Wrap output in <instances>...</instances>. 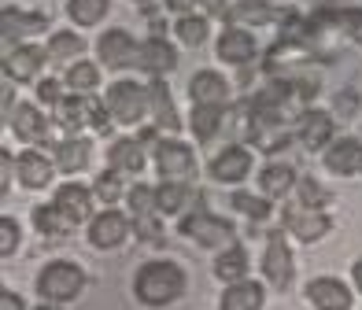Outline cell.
I'll return each instance as SVG.
<instances>
[{
  "label": "cell",
  "instance_id": "cell-11",
  "mask_svg": "<svg viewBox=\"0 0 362 310\" xmlns=\"http://www.w3.org/2000/svg\"><path fill=\"white\" fill-rule=\"evenodd\" d=\"M215 52H218L222 63H229V67H244V63H252L259 56V41H255L252 30H244V26H226L218 34Z\"/></svg>",
  "mask_w": 362,
  "mask_h": 310
},
{
  "label": "cell",
  "instance_id": "cell-25",
  "mask_svg": "<svg viewBox=\"0 0 362 310\" xmlns=\"http://www.w3.org/2000/svg\"><path fill=\"white\" fill-rule=\"evenodd\" d=\"M19 181L26 189H45L48 181H52V170H56V159H48L41 152H23L19 155Z\"/></svg>",
  "mask_w": 362,
  "mask_h": 310
},
{
  "label": "cell",
  "instance_id": "cell-12",
  "mask_svg": "<svg viewBox=\"0 0 362 310\" xmlns=\"http://www.w3.org/2000/svg\"><path fill=\"white\" fill-rule=\"evenodd\" d=\"M262 273H267V281L285 292L292 285V251H288V240L285 233H270L267 237V255H262Z\"/></svg>",
  "mask_w": 362,
  "mask_h": 310
},
{
  "label": "cell",
  "instance_id": "cell-4",
  "mask_svg": "<svg viewBox=\"0 0 362 310\" xmlns=\"http://www.w3.org/2000/svg\"><path fill=\"white\" fill-rule=\"evenodd\" d=\"M156 170L167 177V181H192L196 177V155L185 141L167 137V141H156Z\"/></svg>",
  "mask_w": 362,
  "mask_h": 310
},
{
  "label": "cell",
  "instance_id": "cell-8",
  "mask_svg": "<svg viewBox=\"0 0 362 310\" xmlns=\"http://www.w3.org/2000/svg\"><path fill=\"white\" fill-rule=\"evenodd\" d=\"M207 174H211V181H218V185H237L252 174V152L244 148V144H229V148H222L207 162Z\"/></svg>",
  "mask_w": 362,
  "mask_h": 310
},
{
  "label": "cell",
  "instance_id": "cell-50",
  "mask_svg": "<svg viewBox=\"0 0 362 310\" xmlns=\"http://www.w3.org/2000/svg\"><path fill=\"white\" fill-rule=\"evenodd\" d=\"M0 167H4V192H8V181H11V155H8V148L0 152Z\"/></svg>",
  "mask_w": 362,
  "mask_h": 310
},
{
  "label": "cell",
  "instance_id": "cell-23",
  "mask_svg": "<svg viewBox=\"0 0 362 310\" xmlns=\"http://www.w3.org/2000/svg\"><path fill=\"white\" fill-rule=\"evenodd\" d=\"M56 203L67 210L74 222H93V189L78 185V181H67L56 189Z\"/></svg>",
  "mask_w": 362,
  "mask_h": 310
},
{
  "label": "cell",
  "instance_id": "cell-5",
  "mask_svg": "<svg viewBox=\"0 0 362 310\" xmlns=\"http://www.w3.org/2000/svg\"><path fill=\"white\" fill-rule=\"evenodd\" d=\"M181 233L192 237L196 244H204V248H218V244H237V229L229 225L226 218H215L211 210L196 207L192 215L181 218Z\"/></svg>",
  "mask_w": 362,
  "mask_h": 310
},
{
  "label": "cell",
  "instance_id": "cell-44",
  "mask_svg": "<svg viewBox=\"0 0 362 310\" xmlns=\"http://www.w3.org/2000/svg\"><path fill=\"white\" fill-rule=\"evenodd\" d=\"M15 251H19V222H11L4 215V218H0V255L11 258Z\"/></svg>",
  "mask_w": 362,
  "mask_h": 310
},
{
  "label": "cell",
  "instance_id": "cell-13",
  "mask_svg": "<svg viewBox=\"0 0 362 310\" xmlns=\"http://www.w3.org/2000/svg\"><path fill=\"white\" fill-rule=\"evenodd\" d=\"M48 63V48L37 44H15L11 52L4 56V74L11 81H34L41 74V67Z\"/></svg>",
  "mask_w": 362,
  "mask_h": 310
},
{
  "label": "cell",
  "instance_id": "cell-53",
  "mask_svg": "<svg viewBox=\"0 0 362 310\" xmlns=\"http://www.w3.org/2000/svg\"><path fill=\"white\" fill-rule=\"evenodd\" d=\"M267 4H285V0H267Z\"/></svg>",
  "mask_w": 362,
  "mask_h": 310
},
{
  "label": "cell",
  "instance_id": "cell-1",
  "mask_svg": "<svg viewBox=\"0 0 362 310\" xmlns=\"http://www.w3.org/2000/svg\"><path fill=\"white\" fill-rule=\"evenodd\" d=\"M185 270L177 263H144L134 277V296L144 306H170L185 296Z\"/></svg>",
  "mask_w": 362,
  "mask_h": 310
},
{
  "label": "cell",
  "instance_id": "cell-6",
  "mask_svg": "<svg viewBox=\"0 0 362 310\" xmlns=\"http://www.w3.org/2000/svg\"><path fill=\"white\" fill-rule=\"evenodd\" d=\"M285 229L292 237H300L303 244H318L322 237H329V229H333V218L325 215V210H315V207H303V203H296V207H285Z\"/></svg>",
  "mask_w": 362,
  "mask_h": 310
},
{
  "label": "cell",
  "instance_id": "cell-17",
  "mask_svg": "<svg viewBox=\"0 0 362 310\" xmlns=\"http://www.w3.org/2000/svg\"><path fill=\"white\" fill-rule=\"evenodd\" d=\"M148 111H152V122L156 129H167V133H177L181 129V115L170 100V89L163 78H152L148 81Z\"/></svg>",
  "mask_w": 362,
  "mask_h": 310
},
{
  "label": "cell",
  "instance_id": "cell-29",
  "mask_svg": "<svg viewBox=\"0 0 362 310\" xmlns=\"http://www.w3.org/2000/svg\"><path fill=\"white\" fill-rule=\"evenodd\" d=\"M215 277L226 285L248 281V251H244V244H229V248L215 258Z\"/></svg>",
  "mask_w": 362,
  "mask_h": 310
},
{
  "label": "cell",
  "instance_id": "cell-14",
  "mask_svg": "<svg viewBox=\"0 0 362 310\" xmlns=\"http://www.w3.org/2000/svg\"><path fill=\"white\" fill-rule=\"evenodd\" d=\"M325 170L337 177H358L362 174V141L340 137L325 148Z\"/></svg>",
  "mask_w": 362,
  "mask_h": 310
},
{
  "label": "cell",
  "instance_id": "cell-48",
  "mask_svg": "<svg viewBox=\"0 0 362 310\" xmlns=\"http://www.w3.org/2000/svg\"><path fill=\"white\" fill-rule=\"evenodd\" d=\"M0 310H26L23 306V296H15V292H0Z\"/></svg>",
  "mask_w": 362,
  "mask_h": 310
},
{
  "label": "cell",
  "instance_id": "cell-41",
  "mask_svg": "<svg viewBox=\"0 0 362 310\" xmlns=\"http://www.w3.org/2000/svg\"><path fill=\"white\" fill-rule=\"evenodd\" d=\"M337 11V26L362 48V8H333Z\"/></svg>",
  "mask_w": 362,
  "mask_h": 310
},
{
  "label": "cell",
  "instance_id": "cell-51",
  "mask_svg": "<svg viewBox=\"0 0 362 310\" xmlns=\"http://www.w3.org/2000/svg\"><path fill=\"white\" fill-rule=\"evenodd\" d=\"M351 281H355V288L362 292V258H358V263L351 266Z\"/></svg>",
  "mask_w": 362,
  "mask_h": 310
},
{
  "label": "cell",
  "instance_id": "cell-18",
  "mask_svg": "<svg viewBox=\"0 0 362 310\" xmlns=\"http://www.w3.org/2000/svg\"><path fill=\"white\" fill-rule=\"evenodd\" d=\"M307 299L318 310H351V292L337 277H315L307 285Z\"/></svg>",
  "mask_w": 362,
  "mask_h": 310
},
{
  "label": "cell",
  "instance_id": "cell-15",
  "mask_svg": "<svg viewBox=\"0 0 362 310\" xmlns=\"http://www.w3.org/2000/svg\"><path fill=\"white\" fill-rule=\"evenodd\" d=\"M137 67H141L144 74H152V78H167V74L177 67L174 44H170V41H163V37H148V41H141Z\"/></svg>",
  "mask_w": 362,
  "mask_h": 310
},
{
  "label": "cell",
  "instance_id": "cell-20",
  "mask_svg": "<svg viewBox=\"0 0 362 310\" xmlns=\"http://www.w3.org/2000/svg\"><path fill=\"white\" fill-rule=\"evenodd\" d=\"M52 159H56V167H59L63 174H78V170L89 167L93 144H89L86 137H63L59 144H52Z\"/></svg>",
  "mask_w": 362,
  "mask_h": 310
},
{
  "label": "cell",
  "instance_id": "cell-43",
  "mask_svg": "<svg viewBox=\"0 0 362 310\" xmlns=\"http://www.w3.org/2000/svg\"><path fill=\"white\" fill-rule=\"evenodd\" d=\"M89 126H93V133H100V137H107V133H111V126H115L107 104H100L96 96H89Z\"/></svg>",
  "mask_w": 362,
  "mask_h": 310
},
{
  "label": "cell",
  "instance_id": "cell-22",
  "mask_svg": "<svg viewBox=\"0 0 362 310\" xmlns=\"http://www.w3.org/2000/svg\"><path fill=\"white\" fill-rule=\"evenodd\" d=\"M34 225H37V233L41 237H48V240H59V237H67L71 229H74V218L63 210L56 200L52 203H41V207H34Z\"/></svg>",
  "mask_w": 362,
  "mask_h": 310
},
{
  "label": "cell",
  "instance_id": "cell-42",
  "mask_svg": "<svg viewBox=\"0 0 362 310\" xmlns=\"http://www.w3.org/2000/svg\"><path fill=\"white\" fill-rule=\"evenodd\" d=\"M233 207L240 210V215L255 218V222L270 218V203H267V200H259V196H248V192H233Z\"/></svg>",
  "mask_w": 362,
  "mask_h": 310
},
{
  "label": "cell",
  "instance_id": "cell-54",
  "mask_svg": "<svg viewBox=\"0 0 362 310\" xmlns=\"http://www.w3.org/2000/svg\"><path fill=\"white\" fill-rule=\"evenodd\" d=\"M134 4H148V0H134Z\"/></svg>",
  "mask_w": 362,
  "mask_h": 310
},
{
  "label": "cell",
  "instance_id": "cell-28",
  "mask_svg": "<svg viewBox=\"0 0 362 310\" xmlns=\"http://www.w3.org/2000/svg\"><path fill=\"white\" fill-rule=\"evenodd\" d=\"M274 19H277V8L267 4V0H240V4H233L226 11L229 26H244V23H248V30L262 26V23H274Z\"/></svg>",
  "mask_w": 362,
  "mask_h": 310
},
{
  "label": "cell",
  "instance_id": "cell-24",
  "mask_svg": "<svg viewBox=\"0 0 362 310\" xmlns=\"http://www.w3.org/2000/svg\"><path fill=\"white\" fill-rule=\"evenodd\" d=\"M89 122V96H78L67 93L63 100L56 104V126L67 129V137H78V129Z\"/></svg>",
  "mask_w": 362,
  "mask_h": 310
},
{
  "label": "cell",
  "instance_id": "cell-46",
  "mask_svg": "<svg viewBox=\"0 0 362 310\" xmlns=\"http://www.w3.org/2000/svg\"><path fill=\"white\" fill-rule=\"evenodd\" d=\"M134 229H137V233H141V240H148V244L163 240V225L156 222V215H148V218H134Z\"/></svg>",
  "mask_w": 362,
  "mask_h": 310
},
{
  "label": "cell",
  "instance_id": "cell-7",
  "mask_svg": "<svg viewBox=\"0 0 362 310\" xmlns=\"http://www.w3.org/2000/svg\"><path fill=\"white\" fill-rule=\"evenodd\" d=\"M137 52H141V44L129 37V30H122V26L107 30V34H100V41H96V56H100V63L111 71L137 67Z\"/></svg>",
  "mask_w": 362,
  "mask_h": 310
},
{
  "label": "cell",
  "instance_id": "cell-36",
  "mask_svg": "<svg viewBox=\"0 0 362 310\" xmlns=\"http://www.w3.org/2000/svg\"><path fill=\"white\" fill-rule=\"evenodd\" d=\"M207 30L211 26H207L204 15H177V23H174V34L185 48H200L207 41Z\"/></svg>",
  "mask_w": 362,
  "mask_h": 310
},
{
  "label": "cell",
  "instance_id": "cell-19",
  "mask_svg": "<svg viewBox=\"0 0 362 310\" xmlns=\"http://www.w3.org/2000/svg\"><path fill=\"white\" fill-rule=\"evenodd\" d=\"M192 104H229V81L215 71H196L189 78Z\"/></svg>",
  "mask_w": 362,
  "mask_h": 310
},
{
  "label": "cell",
  "instance_id": "cell-47",
  "mask_svg": "<svg viewBox=\"0 0 362 310\" xmlns=\"http://www.w3.org/2000/svg\"><path fill=\"white\" fill-rule=\"evenodd\" d=\"M167 4V11H174V15H192V8L200 4V0H163Z\"/></svg>",
  "mask_w": 362,
  "mask_h": 310
},
{
  "label": "cell",
  "instance_id": "cell-26",
  "mask_svg": "<svg viewBox=\"0 0 362 310\" xmlns=\"http://www.w3.org/2000/svg\"><path fill=\"white\" fill-rule=\"evenodd\" d=\"M226 111H229V104H196L192 115H189V126H192L196 141L218 137V129L226 126Z\"/></svg>",
  "mask_w": 362,
  "mask_h": 310
},
{
  "label": "cell",
  "instance_id": "cell-21",
  "mask_svg": "<svg viewBox=\"0 0 362 310\" xmlns=\"http://www.w3.org/2000/svg\"><path fill=\"white\" fill-rule=\"evenodd\" d=\"M0 26H4V37H15V41H26L48 30V19L41 11H19V8H4L0 11Z\"/></svg>",
  "mask_w": 362,
  "mask_h": 310
},
{
  "label": "cell",
  "instance_id": "cell-3",
  "mask_svg": "<svg viewBox=\"0 0 362 310\" xmlns=\"http://www.w3.org/2000/svg\"><path fill=\"white\" fill-rule=\"evenodd\" d=\"M107 111H111V119L115 122H122V126H141L144 115H148V85H137V81H115V85L107 89Z\"/></svg>",
  "mask_w": 362,
  "mask_h": 310
},
{
  "label": "cell",
  "instance_id": "cell-35",
  "mask_svg": "<svg viewBox=\"0 0 362 310\" xmlns=\"http://www.w3.org/2000/svg\"><path fill=\"white\" fill-rule=\"evenodd\" d=\"M107 0H67V19L74 26H96L107 15Z\"/></svg>",
  "mask_w": 362,
  "mask_h": 310
},
{
  "label": "cell",
  "instance_id": "cell-45",
  "mask_svg": "<svg viewBox=\"0 0 362 310\" xmlns=\"http://www.w3.org/2000/svg\"><path fill=\"white\" fill-rule=\"evenodd\" d=\"M63 96H67V85H59L56 78H45L41 85H37V104L41 107H56Z\"/></svg>",
  "mask_w": 362,
  "mask_h": 310
},
{
  "label": "cell",
  "instance_id": "cell-40",
  "mask_svg": "<svg viewBox=\"0 0 362 310\" xmlns=\"http://www.w3.org/2000/svg\"><path fill=\"white\" fill-rule=\"evenodd\" d=\"M296 192H300V203L303 207H315V210L329 207V192L315 181V177H300V181H296Z\"/></svg>",
  "mask_w": 362,
  "mask_h": 310
},
{
  "label": "cell",
  "instance_id": "cell-10",
  "mask_svg": "<svg viewBox=\"0 0 362 310\" xmlns=\"http://www.w3.org/2000/svg\"><path fill=\"white\" fill-rule=\"evenodd\" d=\"M129 229H134V222H129L122 210H100V215L89 222V244L96 251H115L129 237Z\"/></svg>",
  "mask_w": 362,
  "mask_h": 310
},
{
  "label": "cell",
  "instance_id": "cell-16",
  "mask_svg": "<svg viewBox=\"0 0 362 310\" xmlns=\"http://www.w3.org/2000/svg\"><path fill=\"white\" fill-rule=\"evenodd\" d=\"M8 122H11V129H15V137L26 141V144H41V141L48 137V129H52V122L45 119L41 104H19V107L8 115Z\"/></svg>",
  "mask_w": 362,
  "mask_h": 310
},
{
  "label": "cell",
  "instance_id": "cell-30",
  "mask_svg": "<svg viewBox=\"0 0 362 310\" xmlns=\"http://www.w3.org/2000/svg\"><path fill=\"white\" fill-rule=\"evenodd\" d=\"M296 170L288 167V162H267L262 167V174H259V185H262V192L270 196V200H281V196H288L292 189H296Z\"/></svg>",
  "mask_w": 362,
  "mask_h": 310
},
{
  "label": "cell",
  "instance_id": "cell-38",
  "mask_svg": "<svg viewBox=\"0 0 362 310\" xmlns=\"http://www.w3.org/2000/svg\"><path fill=\"white\" fill-rule=\"evenodd\" d=\"M126 200H129V218L159 215V207H156V189H152V185H134V189L126 192Z\"/></svg>",
  "mask_w": 362,
  "mask_h": 310
},
{
  "label": "cell",
  "instance_id": "cell-2",
  "mask_svg": "<svg viewBox=\"0 0 362 310\" xmlns=\"http://www.w3.org/2000/svg\"><path fill=\"white\" fill-rule=\"evenodd\" d=\"M81 288H86V273H81L78 263H63V258H56V263H48L37 277V296L45 303H74L81 296Z\"/></svg>",
  "mask_w": 362,
  "mask_h": 310
},
{
  "label": "cell",
  "instance_id": "cell-9",
  "mask_svg": "<svg viewBox=\"0 0 362 310\" xmlns=\"http://www.w3.org/2000/svg\"><path fill=\"white\" fill-rule=\"evenodd\" d=\"M333 115H325V111H315V107H307L300 119H296V141H300V148L303 152H322L333 144Z\"/></svg>",
  "mask_w": 362,
  "mask_h": 310
},
{
  "label": "cell",
  "instance_id": "cell-32",
  "mask_svg": "<svg viewBox=\"0 0 362 310\" xmlns=\"http://www.w3.org/2000/svg\"><path fill=\"white\" fill-rule=\"evenodd\" d=\"M63 85L67 93H78V96H93V89L100 85V67L89 59H78L67 67V78H63Z\"/></svg>",
  "mask_w": 362,
  "mask_h": 310
},
{
  "label": "cell",
  "instance_id": "cell-33",
  "mask_svg": "<svg viewBox=\"0 0 362 310\" xmlns=\"http://www.w3.org/2000/svg\"><path fill=\"white\" fill-rule=\"evenodd\" d=\"M259 306H262V285L255 281H237L222 296V310H259Z\"/></svg>",
  "mask_w": 362,
  "mask_h": 310
},
{
  "label": "cell",
  "instance_id": "cell-27",
  "mask_svg": "<svg viewBox=\"0 0 362 310\" xmlns=\"http://www.w3.org/2000/svg\"><path fill=\"white\" fill-rule=\"evenodd\" d=\"M107 167L119 170V174H141L144 167V144L126 137V141H115L107 148Z\"/></svg>",
  "mask_w": 362,
  "mask_h": 310
},
{
  "label": "cell",
  "instance_id": "cell-52",
  "mask_svg": "<svg viewBox=\"0 0 362 310\" xmlns=\"http://www.w3.org/2000/svg\"><path fill=\"white\" fill-rule=\"evenodd\" d=\"M37 310H63V306H59V303H41Z\"/></svg>",
  "mask_w": 362,
  "mask_h": 310
},
{
  "label": "cell",
  "instance_id": "cell-34",
  "mask_svg": "<svg viewBox=\"0 0 362 310\" xmlns=\"http://www.w3.org/2000/svg\"><path fill=\"white\" fill-rule=\"evenodd\" d=\"M81 48H86V41H81L78 34L56 30V34L48 37V63H71L74 56H81Z\"/></svg>",
  "mask_w": 362,
  "mask_h": 310
},
{
  "label": "cell",
  "instance_id": "cell-31",
  "mask_svg": "<svg viewBox=\"0 0 362 310\" xmlns=\"http://www.w3.org/2000/svg\"><path fill=\"white\" fill-rule=\"evenodd\" d=\"M192 200V185L189 181H163L156 189V207L159 215H181Z\"/></svg>",
  "mask_w": 362,
  "mask_h": 310
},
{
  "label": "cell",
  "instance_id": "cell-49",
  "mask_svg": "<svg viewBox=\"0 0 362 310\" xmlns=\"http://www.w3.org/2000/svg\"><path fill=\"white\" fill-rule=\"evenodd\" d=\"M200 4H204L211 15H226L229 8H233V0H200Z\"/></svg>",
  "mask_w": 362,
  "mask_h": 310
},
{
  "label": "cell",
  "instance_id": "cell-39",
  "mask_svg": "<svg viewBox=\"0 0 362 310\" xmlns=\"http://www.w3.org/2000/svg\"><path fill=\"white\" fill-rule=\"evenodd\" d=\"M358 111H362V93L358 89H337V96H333V119L337 122H351V119H358Z\"/></svg>",
  "mask_w": 362,
  "mask_h": 310
},
{
  "label": "cell",
  "instance_id": "cell-37",
  "mask_svg": "<svg viewBox=\"0 0 362 310\" xmlns=\"http://www.w3.org/2000/svg\"><path fill=\"white\" fill-rule=\"evenodd\" d=\"M93 196H96V200H100V203H119L122 200V196H126V185H122V174L119 170H104L100 177H96V181H93Z\"/></svg>",
  "mask_w": 362,
  "mask_h": 310
}]
</instances>
